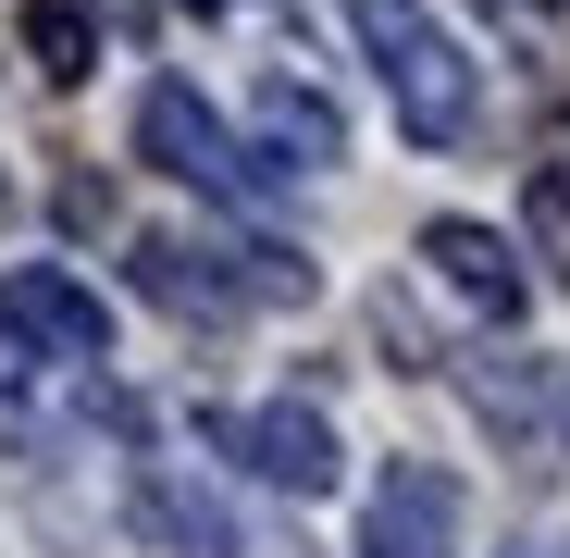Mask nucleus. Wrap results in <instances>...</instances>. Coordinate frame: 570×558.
Here are the masks:
<instances>
[{"label":"nucleus","mask_w":570,"mask_h":558,"mask_svg":"<svg viewBox=\"0 0 570 558\" xmlns=\"http://www.w3.org/2000/svg\"><path fill=\"white\" fill-rule=\"evenodd\" d=\"M347 26H360L372 75H385L397 125H410L422 149H459V137H471V62H459V38L422 13V0H347Z\"/></svg>","instance_id":"1"},{"label":"nucleus","mask_w":570,"mask_h":558,"mask_svg":"<svg viewBox=\"0 0 570 558\" xmlns=\"http://www.w3.org/2000/svg\"><path fill=\"white\" fill-rule=\"evenodd\" d=\"M137 149L174 174V186H199V199H261V161L236 149V125L199 100V87H149V100H137Z\"/></svg>","instance_id":"2"},{"label":"nucleus","mask_w":570,"mask_h":558,"mask_svg":"<svg viewBox=\"0 0 570 558\" xmlns=\"http://www.w3.org/2000/svg\"><path fill=\"white\" fill-rule=\"evenodd\" d=\"M471 410L521 472H558L570 459V360H471Z\"/></svg>","instance_id":"3"},{"label":"nucleus","mask_w":570,"mask_h":558,"mask_svg":"<svg viewBox=\"0 0 570 558\" xmlns=\"http://www.w3.org/2000/svg\"><path fill=\"white\" fill-rule=\"evenodd\" d=\"M0 335H26L50 360H112V311L87 298L62 261H13V273H0Z\"/></svg>","instance_id":"4"},{"label":"nucleus","mask_w":570,"mask_h":558,"mask_svg":"<svg viewBox=\"0 0 570 558\" xmlns=\"http://www.w3.org/2000/svg\"><path fill=\"white\" fill-rule=\"evenodd\" d=\"M360 558H459V484L434 459H385V484L360 509Z\"/></svg>","instance_id":"5"},{"label":"nucleus","mask_w":570,"mask_h":558,"mask_svg":"<svg viewBox=\"0 0 570 558\" xmlns=\"http://www.w3.org/2000/svg\"><path fill=\"white\" fill-rule=\"evenodd\" d=\"M212 434L248 459L261 484H285V497H335V472H347V459H335V422L298 410V398H273V410H248V422H212Z\"/></svg>","instance_id":"6"},{"label":"nucleus","mask_w":570,"mask_h":558,"mask_svg":"<svg viewBox=\"0 0 570 558\" xmlns=\"http://www.w3.org/2000/svg\"><path fill=\"white\" fill-rule=\"evenodd\" d=\"M422 261L446 273V286L471 298V311H497V323H521V298H533V273H521V248L497 236V224H422Z\"/></svg>","instance_id":"7"},{"label":"nucleus","mask_w":570,"mask_h":558,"mask_svg":"<svg viewBox=\"0 0 570 558\" xmlns=\"http://www.w3.org/2000/svg\"><path fill=\"white\" fill-rule=\"evenodd\" d=\"M224 248H186V236H137V286L174 311V323H224L248 298V273H212Z\"/></svg>","instance_id":"8"},{"label":"nucleus","mask_w":570,"mask_h":558,"mask_svg":"<svg viewBox=\"0 0 570 558\" xmlns=\"http://www.w3.org/2000/svg\"><path fill=\"white\" fill-rule=\"evenodd\" d=\"M335 149H347L335 100L298 87V75H273V87H261V161H335Z\"/></svg>","instance_id":"9"},{"label":"nucleus","mask_w":570,"mask_h":558,"mask_svg":"<svg viewBox=\"0 0 570 558\" xmlns=\"http://www.w3.org/2000/svg\"><path fill=\"white\" fill-rule=\"evenodd\" d=\"M26 62H38L50 87H75L87 62H100V26H87L75 0H26Z\"/></svg>","instance_id":"10"},{"label":"nucleus","mask_w":570,"mask_h":558,"mask_svg":"<svg viewBox=\"0 0 570 558\" xmlns=\"http://www.w3.org/2000/svg\"><path fill=\"white\" fill-rule=\"evenodd\" d=\"M533 236H546V248L570 261V125H558V137L533 149Z\"/></svg>","instance_id":"11"},{"label":"nucleus","mask_w":570,"mask_h":558,"mask_svg":"<svg viewBox=\"0 0 570 558\" xmlns=\"http://www.w3.org/2000/svg\"><path fill=\"white\" fill-rule=\"evenodd\" d=\"M186 13H248V0H186Z\"/></svg>","instance_id":"12"},{"label":"nucleus","mask_w":570,"mask_h":558,"mask_svg":"<svg viewBox=\"0 0 570 558\" xmlns=\"http://www.w3.org/2000/svg\"><path fill=\"white\" fill-rule=\"evenodd\" d=\"M0 212H13V186H0Z\"/></svg>","instance_id":"13"}]
</instances>
